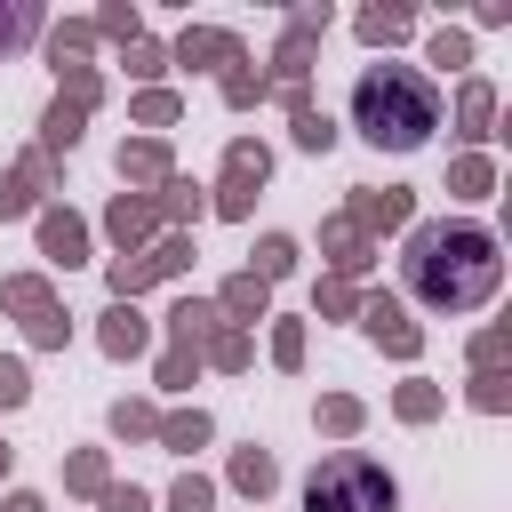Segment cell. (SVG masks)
<instances>
[{
  "label": "cell",
  "mask_w": 512,
  "mask_h": 512,
  "mask_svg": "<svg viewBox=\"0 0 512 512\" xmlns=\"http://www.w3.org/2000/svg\"><path fill=\"white\" fill-rule=\"evenodd\" d=\"M136 120H144V128H168V120H176V96H168V88H144V96H136Z\"/></svg>",
  "instance_id": "cell-20"
},
{
  "label": "cell",
  "mask_w": 512,
  "mask_h": 512,
  "mask_svg": "<svg viewBox=\"0 0 512 512\" xmlns=\"http://www.w3.org/2000/svg\"><path fill=\"white\" fill-rule=\"evenodd\" d=\"M296 144H304V152H328V144H336V120L312 112V104H296Z\"/></svg>",
  "instance_id": "cell-15"
},
{
  "label": "cell",
  "mask_w": 512,
  "mask_h": 512,
  "mask_svg": "<svg viewBox=\"0 0 512 512\" xmlns=\"http://www.w3.org/2000/svg\"><path fill=\"white\" fill-rule=\"evenodd\" d=\"M144 232H152V208H144V200H128V192H120V200H112V240H120V248H136V240H144Z\"/></svg>",
  "instance_id": "cell-13"
},
{
  "label": "cell",
  "mask_w": 512,
  "mask_h": 512,
  "mask_svg": "<svg viewBox=\"0 0 512 512\" xmlns=\"http://www.w3.org/2000/svg\"><path fill=\"white\" fill-rule=\"evenodd\" d=\"M104 512H152L144 488H104Z\"/></svg>",
  "instance_id": "cell-33"
},
{
  "label": "cell",
  "mask_w": 512,
  "mask_h": 512,
  "mask_svg": "<svg viewBox=\"0 0 512 512\" xmlns=\"http://www.w3.org/2000/svg\"><path fill=\"white\" fill-rule=\"evenodd\" d=\"M32 208V176H0V216H24Z\"/></svg>",
  "instance_id": "cell-29"
},
{
  "label": "cell",
  "mask_w": 512,
  "mask_h": 512,
  "mask_svg": "<svg viewBox=\"0 0 512 512\" xmlns=\"http://www.w3.org/2000/svg\"><path fill=\"white\" fill-rule=\"evenodd\" d=\"M432 64H448V72L472 64V40H464V32H432Z\"/></svg>",
  "instance_id": "cell-21"
},
{
  "label": "cell",
  "mask_w": 512,
  "mask_h": 512,
  "mask_svg": "<svg viewBox=\"0 0 512 512\" xmlns=\"http://www.w3.org/2000/svg\"><path fill=\"white\" fill-rule=\"evenodd\" d=\"M472 400H480V408H504V376L480 368V376H472Z\"/></svg>",
  "instance_id": "cell-30"
},
{
  "label": "cell",
  "mask_w": 512,
  "mask_h": 512,
  "mask_svg": "<svg viewBox=\"0 0 512 512\" xmlns=\"http://www.w3.org/2000/svg\"><path fill=\"white\" fill-rule=\"evenodd\" d=\"M112 432H120V440H128V432H152V408H128V400H120V408H112Z\"/></svg>",
  "instance_id": "cell-31"
},
{
  "label": "cell",
  "mask_w": 512,
  "mask_h": 512,
  "mask_svg": "<svg viewBox=\"0 0 512 512\" xmlns=\"http://www.w3.org/2000/svg\"><path fill=\"white\" fill-rule=\"evenodd\" d=\"M272 176V152L264 144H232V160H224V216H248V200H256V184Z\"/></svg>",
  "instance_id": "cell-4"
},
{
  "label": "cell",
  "mask_w": 512,
  "mask_h": 512,
  "mask_svg": "<svg viewBox=\"0 0 512 512\" xmlns=\"http://www.w3.org/2000/svg\"><path fill=\"white\" fill-rule=\"evenodd\" d=\"M352 120H360L368 144L408 152V144H424L440 128V96H432V80L416 64H368L360 88H352Z\"/></svg>",
  "instance_id": "cell-2"
},
{
  "label": "cell",
  "mask_w": 512,
  "mask_h": 512,
  "mask_svg": "<svg viewBox=\"0 0 512 512\" xmlns=\"http://www.w3.org/2000/svg\"><path fill=\"white\" fill-rule=\"evenodd\" d=\"M120 176H144V184H168V152H160V144H128V152H120Z\"/></svg>",
  "instance_id": "cell-14"
},
{
  "label": "cell",
  "mask_w": 512,
  "mask_h": 512,
  "mask_svg": "<svg viewBox=\"0 0 512 512\" xmlns=\"http://www.w3.org/2000/svg\"><path fill=\"white\" fill-rule=\"evenodd\" d=\"M0 472H8V448H0Z\"/></svg>",
  "instance_id": "cell-37"
},
{
  "label": "cell",
  "mask_w": 512,
  "mask_h": 512,
  "mask_svg": "<svg viewBox=\"0 0 512 512\" xmlns=\"http://www.w3.org/2000/svg\"><path fill=\"white\" fill-rule=\"evenodd\" d=\"M32 24H40V16H32V8H0V48H8V40H24V32H32Z\"/></svg>",
  "instance_id": "cell-34"
},
{
  "label": "cell",
  "mask_w": 512,
  "mask_h": 512,
  "mask_svg": "<svg viewBox=\"0 0 512 512\" xmlns=\"http://www.w3.org/2000/svg\"><path fill=\"white\" fill-rule=\"evenodd\" d=\"M272 480H280V464H272L264 448H240V456H232V488H248V496H272Z\"/></svg>",
  "instance_id": "cell-12"
},
{
  "label": "cell",
  "mask_w": 512,
  "mask_h": 512,
  "mask_svg": "<svg viewBox=\"0 0 512 512\" xmlns=\"http://www.w3.org/2000/svg\"><path fill=\"white\" fill-rule=\"evenodd\" d=\"M408 24H416L408 8H368V16H360V40H400Z\"/></svg>",
  "instance_id": "cell-17"
},
{
  "label": "cell",
  "mask_w": 512,
  "mask_h": 512,
  "mask_svg": "<svg viewBox=\"0 0 512 512\" xmlns=\"http://www.w3.org/2000/svg\"><path fill=\"white\" fill-rule=\"evenodd\" d=\"M104 352H112V360H128V352H144V320H136L128 304H112V312H104Z\"/></svg>",
  "instance_id": "cell-11"
},
{
  "label": "cell",
  "mask_w": 512,
  "mask_h": 512,
  "mask_svg": "<svg viewBox=\"0 0 512 512\" xmlns=\"http://www.w3.org/2000/svg\"><path fill=\"white\" fill-rule=\"evenodd\" d=\"M288 264H296V240H280V232H272V240H256V272H248V280H280Z\"/></svg>",
  "instance_id": "cell-16"
},
{
  "label": "cell",
  "mask_w": 512,
  "mask_h": 512,
  "mask_svg": "<svg viewBox=\"0 0 512 512\" xmlns=\"http://www.w3.org/2000/svg\"><path fill=\"white\" fill-rule=\"evenodd\" d=\"M488 112H496V88H488V80H464V96H456V136H488Z\"/></svg>",
  "instance_id": "cell-10"
},
{
  "label": "cell",
  "mask_w": 512,
  "mask_h": 512,
  "mask_svg": "<svg viewBox=\"0 0 512 512\" xmlns=\"http://www.w3.org/2000/svg\"><path fill=\"white\" fill-rule=\"evenodd\" d=\"M160 440H168V448H200V440H208V416H200V408H192V416H168Z\"/></svg>",
  "instance_id": "cell-19"
},
{
  "label": "cell",
  "mask_w": 512,
  "mask_h": 512,
  "mask_svg": "<svg viewBox=\"0 0 512 512\" xmlns=\"http://www.w3.org/2000/svg\"><path fill=\"white\" fill-rule=\"evenodd\" d=\"M400 280H408V296L432 304V312H472V304H488L496 280H504L496 232H480V224H416V240H408V256H400Z\"/></svg>",
  "instance_id": "cell-1"
},
{
  "label": "cell",
  "mask_w": 512,
  "mask_h": 512,
  "mask_svg": "<svg viewBox=\"0 0 512 512\" xmlns=\"http://www.w3.org/2000/svg\"><path fill=\"white\" fill-rule=\"evenodd\" d=\"M376 224H408V192L384 184V192H360L352 200V232H376Z\"/></svg>",
  "instance_id": "cell-7"
},
{
  "label": "cell",
  "mask_w": 512,
  "mask_h": 512,
  "mask_svg": "<svg viewBox=\"0 0 512 512\" xmlns=\"http://www.w3.org/2000/svg\"><path fill=\"white\" fill-rule=\"evenodd\" d=\"M432 408H440V392H432V384H400V416H408V424H424Z\"/></svg>",
  "instance_id": "cell-23"
},
{
  "label": "cell",
  "mask_w": 512,
  "mask_h": 512,
  "mask_svg": "<svg viewBox=\"0 0 512 512\" xmlns=\"http://www.w3.org/2000/svg\"><path fill=\"white\" fill-rule=\"evenodd\" d=\"M400 504V488H392V472L384 464H368V456H328L312 480H304V512H392Z\"/></svg>",
  "instance_id": "cell-3"
},
{
  "label": "cell",
  "mask_w": 512,
  "mask_h": 512,
  "mask_svg": "<svg viewBox=\"0 0 512 512\" xmlns=\"http://www.w3.org/2000/svg\"><path fill=\"white\" fill-rule=\"evenodd\" d=\"M176 56L208 72V64H240V40H232V32H184V40H176Z\"/></svg>",
  "instance_id": "cell-9"
},
{
  "label": "cell",
  "mask_w": 512,
  "mask_h": 512,
  "mask_svg": "<svg viewBox=\"0 0 512 512\" xmlns=\"http://www.w3.org/2000/svg\"><path fill=\"white\" fill-rule=\"evenodd\" d=\"M40 248H48L56 264H80V256H88V232H80V216L48 208V216H40Z\"/></svg>",
  "instance_id": "cell-8"
},
{
  "label": "cell",
  "mask_w": 512,
  "mask_h": 512,
  "mask_svg": "<svg viewBox=\"0 0 512 512\" xmlns=\"http://www.w3.org/2000/svg\"><path fill=\"white\" fill-rule=\"evenodd\" d=\"M320 424H328V432H352V424H360V400H344V392L320 400Z\"/></svg>",
  "instance_id": "cell-27"
},
{
  "label": "cell",
  "mask_w": 512,
  "mask_h": 512,
  "mask_svg": "<svg viewBox=\"0 0 512 512\" xmlns=\"http://www.w3.org/2000/svg\"><path fill=\"white\" fill-rule=\"evenodd\" d=\"M448 184H456L464 200H488V184H496V168H488V160L472 152V160H456V176H448Z\"/></svg>",
  "instance_id": "cell-18"
},
{
  "label": "cell",
  "mask_w": 512,
  "mask_h": 512,
  "mask_svg": "<svg viewBox=\"0 0 512 512\" xmlns=\"http://www.w3.org/2000/svg\"><path fill=\"white\" fill-rule=\"evenodd\" d=\"M72 488H88V496H104V464H96V456H72Z\"/></svg>",
  "instance_id": "cell-32"
},
{
  "label": "cell",
  "mask_w": 512,
  "mask_h": 512,
  "mask_svg": "<svg viewBox=\"0 0 512 512\" xmlns=\"http://www.w3.org/2000/svg\"><path fill=\"white\" fill-rule=\"evenodd\" d=\"M360 320H368V336H376L384 352H400V360H416V344H424V336H416V320H408V312H400L392 296H368V312H360Z\"/></svg>",
  "instance_id": "cell-5"
},
{
  "label": "cell",
  "mask_w": 512,
  "mask_h": 512,
  "mask_svg": "<svg viewBox=\"0 0 512 512\" xmlns=\"http://www.w3.org/2000/svg\"><path fill=\"white\" fill-rule=\"evenodd\" d=\"M272 360H280V368H296V360H304V328H296V320H280V336H272Z\"/></svg>",
  "instance_id": "cell-26"
},
{
  "label": "cell",
  "mask_w": 512,
  "mask_h": 512,
  "mask_svg": "<svg viewBox=\"0 0 512 512\" xmlns=\"http://www.w3.org/2000/svg\"><path fill=\"white\" fill-rule=\"evenodd\" d=\"M224 304H232L240 320H256V312H264V280H232V288H224Z\"/></svg>",
  "instance_id": "cell-22"
},
{
  "label": "cell",
  "mask_w": 512,
  "mask_h": 512,
  "mask_svg": "<svg viewBox=\"0 0 512 512\" xmlns=\"http://www.w3.org/2000/svg\"><path fill=\"white\" fill-rule=\"evenodd\" d=\"M24 392H32L24 360H0V408H24Z\"/></svg>",
  "instance_id": "cell-24"
},
{
  "label": "cell",
  "mask_w": 512,
  "mask_h": 512,
  "mask_svg": "<svg viewBox=\"0 0 512 512\" xmlns=\"http://www.w3.org/2000/svg\"><path fill=\"white\" fill-rule=\"evenodd\" d=\"M176 264H184V240H168V248H152V256H136V264L120 256V264H112V288H120V296H136L144 280H160V272H176Z\"/></svg>",
  "instance_id": "cell-6"
},
{
  "label": "cell",
  "mask_w": 512,
  "mask_h": 512,
  "mask_svg": "<svg viewBox=\"0 0 512 512\" xmlns=\"http://www.w3.org/2000/svg\"><path fill=\"white\" fill-rule=\"evenodd\" d=\"M224 96H232V104H248V96H264V80H256V72H224Z\"/></svg>",
  "instance_id": "cell-35"
},
{
  "label": "cell",
  "mask_w": 512,
  "mask_h": 512,
  "mask_svg": "<svg viewBox=\"0 0 512 512\" xmlns=\"http://www.w3.org/2000/svg\"><path fill=\"white\" fill-rule=\"evenodd\" d=\"M208 496H216L208 480H176V496H168V512H208Z\"/></svg>",
  "instance_id": "cell-28"
},
{
  "label": "cell",
  "mask_w": 512,
  "mask_h": 512,
  "mask_svg": "<svg viewBox=\"0 0 512 512\" xmlns=\"http://www.w3.org/2000/svg\"><path fill=\"white\" fill-rule=\"evenodd\" d=\"M208 200H200V184H184V176H168V216H200Z\"/></svg>",
  "instance_id": "cell-25"
},
{
  "label": "cell",
  "mask_w": 512,
  "mask_h": 512,
  "mask_svg": "<svg viewBox=\"0 0 512 512\" xmlns=\"http://www.w3.org/2000/svg\"><path fill=\"white\" fill-rule=\"evenodd\" d=\"M8 512H48V504L40 496H8Z\"/></svg>",
  "instance_id": "cell-36"
}]
</instances>
